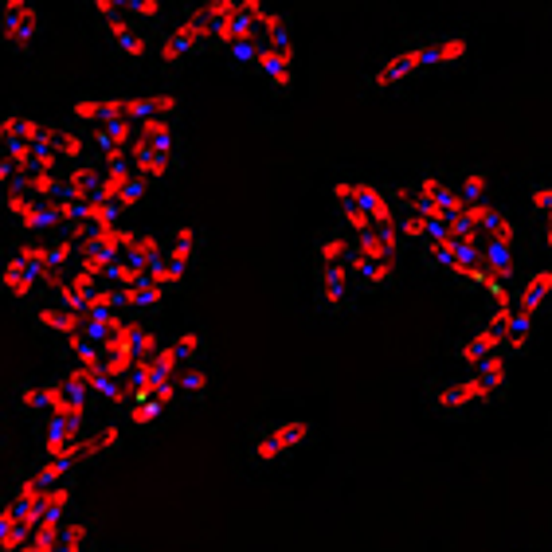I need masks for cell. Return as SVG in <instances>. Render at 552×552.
<instances>
[{
  "label": "cell",
  "instance_id": "obj_11",
  "mask_svg": "<svg viewBox=\"0 0 552 552\" xmlns=\"http://www.w3.org/2000/svg\"><path fill=\"white\" fill-rule=\"evenodd\" d=\"M349 267H322V302L325 310H341L345 298H349Z\"/></svg>",
  "mask_w": 552,
  "mask_h": 552
},
{
  "label": "cell",
  "instance_id": "obj_31",
  "mask_svg": "<svg viewBox=\"0 0 552 552\" xmlns=\"http://www.w3.org/2000/svg\"><path fill=\"white\" fill-rule=\"evenodd\" d=\"M228 51H231V59H239V63H247V67H259V51H263V47L255 44V40H235Z\"/></svg>",
  "mask_w": 552,
  "mask_h": 552
},
{
  "label": "cell",
  "instance_id": "obj_21",
  "mask_svg": "<svg viewBox=\"0 0 552 552\" xmlns=\"http://www.w3.org/2000/svg\"><path fill=\"white\" fill-rule=\"evenodd\" d=\"M55 153H59V161H71V165H79V157H83V149H87V141L79 138V134H63L59 130V138L51 145Z\"/></svg>",
  "mask_w": 552,
  "mask_h": 552
},
{
  "label": "cell",
  "instance_id": "obj_24",
  "mask_svg": "<svg viewBox=\"0 0 552 552\" xmlns=\"http://www.w3.org/2000/svg\"><path fill=\"white\" fill-rule=\"evenodd\" d=\"M67 502H71V486H51V490H44V517H63V509H67Z\"/></svg>",
  "mask_w": 552,
  "mask_h": 552
},
{
  "label": "cell",
  "instance_id": "obj_30",
  "mask_svg": "<svg viewBox=\"0 0 552 552\" xmlns=\"http://www.w3.org/2000/svg\"><path fill=\"white\" fill-rule=\"evenodd\" d=\"M466 59V40L459 36H451V40H439V67H447V63H459Z\"/></svg>",
  "mask_w": 552,
  "mask_h": 552
},
{
  "label": "cell",
  "instance_id": "obj_17",
  "mask_svg": "<svg viewBox=\"0 0 552 552\" xmlns=\"http://www.w3.org/2000/svg\"><path fill=\"white\" fill-rule=\"evenodd\" d=\"M59 537H63V517H44V525L32 533L28 552H59Z\"/></svg>",
  "mask_w": 552,
  "mask_h": 552
},
{
  "label": "cell",
  "instance_id": "obj_32",
  "mask_svg": "<svg viewBox=\"0 0 552 552\" xmlns=\"http://www.w3.org/2000/svg\"><path fill=\"white\" fill-rule=\"evenodd\" d=\"M145 177H138V173H134V177H130V184H126V188H122V196H118V208H122V212H126V208H134V204H138L141 196H145Z\"/></svg>",
  "mask_w": 552,
  "mask_h": 552
},
{
  "label": "cell",
  "instance_id": "obj_6",
  "mask_svg": "<svg viewBox=\"0 0 552 552\" xmlns=\"http://www.w3.org/2000/svg\"><path fill=\"white\" fill-rule=\"evenodd\" d=\"M0 286L8 290V294H16V298H28L36 286H40V267H32L28 259H8L4 267H0Z\"/></svg>",
  "mask_w": 552,
  "mask_h": 552
},
{
  "label": "cell",
  "instance_id": "obj_15",
  "mask_svg": "<svg viewBox=\"0 0 552 552\" xmlns=\"http://www.w3.org/2000/svg\"><path fill=\"white\" fill-rule=\"evenodd\" d=\"M466 216H470V224L482 231V239H490L494 231L506 224V216L490 204V200H482V204H466Z\"/></svg>",
  "mask_w": 552,
  "mask_h": 552
},
{
  "label": "cell",
  "instance_id": "obj_3",
  "mask_svg": "<svg viewBox=\"0 0 552 552\" xmlns=\"http://www.w3.org/2000/svg\"><path fill=\"white\" fill-rule=\"evenodd\" d=\"M490 396H494V392H490L478 376H466V380H455V384L435 388V408H443V412H462V408L482 404V400H490Z\"/></svg>",
  "mask_w": 552,
  "mask_h": 552
},
{
  "label": "cell",
  "instance_id": "obj_2",
  "mask_svg": "<svg viewBox=\"0 0 552 552\" xmlns=\"http://www.w3.org/2000/svg\"><path fill=\"white\" fill-rule=\"evenodd\" d=\"M0 28H4V40L12 47H28L36 28H40V16L32 8V0H0Z\"/></svg>",
  "mask_w": 552,
  "mask_h": 552
},
{
  "label": "cell",
  "instance_id": "obj_10",
  "mask_svg": "<svg viewBox=\"0 0 552 552\" xmlns=\"http://www.w3.org/2000/svg\"><path fill=\"white\" fill-rule=\"evenodd\" d=\"M415 71H419V63H415V51H400V55H392L376 75H372V87L376 91H388V87H396V83H404V79H412Z\"/></svg>",
  "mask_w": 552,
  "mask_h": 552
},
{
  "label": "cell",
  "instance_id": "obj_13",
  "mask_svg": "<svg viewBox=\"0 0 552 552\" xmlns=\"http://www.w3.org/2000/svg\"><path fill=\"white\" fill-rule=\"evenodd\" d=\"M474 376H478V380H482V384H486V388H490V392H494V396H498V392H502V388H506V376H509V357H506V353H494V357H486V361H482V365L474 368Z\"/></svg>",
  "mask_w": 552,
  "mask_h": 552
},
{
  "label": "cell",
  "instance_id": "obj_14",
  "mask_svg": "<svg viewBox=\"0 0 552 552\" xmlns=\"http://www.w3.org/2000/svg\"><path fill=\"white\" fill-rule=\"evenodd\" d=\"M40 325L63 333V337H75V333L83 329V314H71V310H63V306H44V310H40Z\"/></svg>",
  "mask_w": 552,
  "mask_h": 552
},
{
  "label": "cell",
  "instance_id": "obj_29",
  "mask_svg": "<svg viewBox=\"0 0 552 552\" xmlns=\"http://www.w3.org/2000/svg\"><path fill=\"white\" fill-rule=\"evenodd\" d=\"M462 200H466V204H482V200H486V177H482V173H466V181H462Z\"/></svg>",
  "mask_w": 552,
  "mask_h": 552
},
{
  "label": "cell",
  "instance_id": "obj_19",
  "mask_svg": "<svg viewBox=\"0 0 552 552\" xmlns=\"http://www.w3.org/2000/svg\"><path fill=\"white\" fill-rule=\"evenodd\" d=\"M192 251H196V231H192V228H181L177 235H173V243L165 247V259H169V263H177V267H188Z\"/></svg>",
  "mask_w": 552,
  "mask_h": 552
},
{
  "label": "cell",
  "instance_id": "obj_34",
  "mask_svg": "<svg viewBox=\"0 0 552 552\" xmlns=\"http://www.w3.org/2000/svg\"><path fill=\"white\" fill-rule=\"evenodd\" d=\"M173 345H177V353H181L184 365H188V361H196V353L204 349V337H200V333H181Z\"/></svg>",
  "mask_w": 552,
  "mask_h": 552
},
{
  "label": "cell",
  "instance_id": "obj_38",
  "mask_svg": "<svg viewBox=\"0 0 552 552\" xmlns=\"http://www.w3.org/2000/svg\"><path fill=\"white\" fill-rule=\"evenodd\" d=\"M423 228H427V220H423V216H415V212H408V216H404V224H400V231H404V235H412V239H423Z\"/></svg>",
  "mask_w": 552,
  "mask_h": 552
},
{
  "label": "cell",
  "instance_id": "obj_36",
  "mask_svg": "<svg viewBox=\"0 0 552 552\" xmlns=\"http://www.w3.org/2000/svg\"><path fill=\"white\" fill-rule=\"evenodd\" d=\"M533 208H537L545 220H552V184H537V188H533Z\"/></svg>",
  "mask_w": 552,
  "mask_h": 552
},
{
  "label": "cell",
  "instance_id": "obj_33",
  "mask_svg": "<svg viewBox=\"0 0 552 552\" xmlns=\"http://www.w3.org/2000/svg\"><path fill=\"white\" fill-rule=\"evenodd\" d=\"M40 502H44V486H40V478H28L16 490V506H40Z\"/></svg>",
  "mask_w": 552,
  "mask_h": 552
},
{
  "label": "cell",
  "instance_id": "obj_40",
  "mask_svg": "<svg viewBox=\"0 0 552 552\" xmlns=\"http://www.w3.org/2000/svg\"><path fill=\"white\" fill-rule=\"evenodd\" d=\"M545 243H549V251H552V220H545Z\"/></svg>",
  "mask_w": 552,
  "mask_h": 552
},
{
  "label": "cell",
  "instance_id": "obj_35",
  "mask_svg": "<svg viewBox=\"0 0 552 552\" xmlns=\"http://www.w3.org/2000/svg\"><path fill=\"white\" fill-rule=\"evenodd\" d=\"M184 55H188L184 40L177 36V32H169V36L161 40V59H165V63H177V59H184Z\"/></svg>",
  "mask_w": 552,
  "mask_h": 552
},
{
  "label": "cell",
  "instance_id": "obj_22",
  "mask_svg": "<svg viewBox=\"0 0 552 552\" xmlns=\"http://www.w3.org/2000/svg\"><path fill=\"white\" fill-rule=\"evenodd\" d=\"M138 368V357H130V353H110V357H102V376H110V380H122V376H130Z\"/></svg>",
  "mask_w": 552,
  "mask_h": 552
},
{
  "label": "cell",
  "instance_id": "obj_23",
  "mask_svg": "<svg viewBox=\"0 0 552 552\" xmlns=\"http://www.w3.org/2000/svg\"><path fill=\"white\" fill-rule=\"evenodd\" d=\"M157 302H161V286H153L149 278L126 290V306H138L141 310V306H157Z\"/></svg>",
  "mask_w": 552,
  "mask_h": 552
},
{
  "label": "cell",
  "instance_id": "obj_28",
  "mask_svg": "<svg viewBox=\"0 0 552 552\" xmlns=\"http://www.w3.org/2000/svg\"><path fill=\"white\" fill-rule=\"evenodd\" d=\"M83 545H87V525H63L59 552H83Z\"/></svg>",
  "mask_w": 552,
  "mask_h": 552
},
{
  "label": "cell",
  "instance_id": "obj_1",
  "mask_svg": "<svg viewBox=\"0 0 552 552\" xmlns=\"http://www.w3.org/2000/svg\"><path fill=\"white\" fill-rule=\"evenodd\" d=\"M310 439V423L306 419H290V423H275L259 443H255V459L259 462H278L282 455H290V451H298L302 443Z\"/></svg>",
  "mask_w": 552,
  "mask_h": 552
},
{
  "label": "cell",
  "instance_id": "obj_26",
  "mask_svg": "<svg viewBox=\"0 0 552 552\" xmlns=\"http://www.w3.org/2000/svg\"><path fill=\"white\" fill-rule=\"evenodd\" d=\"M32 545V533L24 525H12L8 533H0V552H28Z\"/></svg>",
  "mask_w": 552,
  "mask_h": 552
},
{
  "label": "cell",
  "instance_id": "obj_25",
  "mask_svg": "<svg viewBox=\"0 0 552 552\" xmlns=\"http://www.w3.org/2000/svg\"><path fill=\"white\" fill-rule=\"evenodd\" d=\"M67 470H71V462L67 459H47L44 466H40V474H36V478H40V486H44V490H51V486H59V482L67 478Z\"/></svg>",
  "mask_w": 552,
  "mask_h": 552
},
{
  "label": "cell",
  "instance_id": "obj_12",
  "mask_svg": "<svg viewBox=\"0 0 552 552\" xmlns=\"http://www.w3.org/2000/svg\"><path fill=\"white\" fill-rule=\"evenodd\" d=\"M482 251H486V271L506 282V278L513 275V263H517L513 247H509V243H498V239H486V243H482Z\"/></svg>",
  "mask_w": 552,
  "mask_h": 552
},
{
  "label": "cell",
  "instance_id": "obj_16",
  "mask_svg": "<svg viewBox=\"0 0 552 552\" xmlns=\"http://www.w3.org/2000/svg\"><path fill=\"white\" fill-rule=\"evenodd\" d=\"M349 255H353V243L341 239V235H325L318 243V263L322 267H341V263H349Z\"/></svg>",
  "mask_w": 552,
  "mask_h": 552
},
{
  "label": "cell",
  "instance_id": "obj_5",
  "mask_svg": "<svg viewBox=\"0 0 552 552\" xmlns=\"http://www.w3.org/2000/svg\"><path fill=\"white\" fill-rule=\"evenodd\" d=\"M502 345H506V333L502 329H494V325H482L466 345L459 349V361L470 368H478L486 357H494V353H502Z\"/></svg>",
  "mask_w": 552,
  "mask_h": 552
},
{
  "label": "cell",
  "instance_id": "obj_9",
  "mask_svg": "<svg viewBox=\"0 0 552 552\" xmlns=\"http://www.w3.org/2000/svg\"><path fill=\"white\" fill-rule=\"evenodd\" d=\"M259 71L271 79V87L286 91V87H290V75H294V47H282V51L263 47V51H259Z\"/></svg>",
  "mask_w": 552,
  "mask_h": 552
},
{
  "label": "cell",
  "instance_id": "obj_8",
  "mask_svg": "<svg viewBox=\"0 0 552 552\" xmlns=\"http://www.w3.org/2000/svg\"><path fill=\"white\" fill-rule=\"evenodd\" d=\"M549 294H552V267H541L537 275H529V282L517 290V310L529 314V318H537V310L549 302Z\"/></svg>",
  "mask_w": 552,
  "mask_h": 552
},
{
  "label": "cell",
  "instance_id": "obj_18",
  "mask_svg": "<svg viewBox=\"0 0 552 552\" xmlns=\"http://www.w3.org/2000/svg\"><path fill=\"white\" fill-rule=\"evenodd\" d=\"M365 259H372V263H396V251L376 235V231H365V235H357V243H353Z\"/></svg>",
  "mask_w": 552,
  "mask_h": 552
},
{
  "label": "cell",
  "instance_id": "obj_20",
  "mask_svg": "<svg viewBox=\"0 0 552 552\" xmlns=\"http://www.w3.org/2000/svg\"><path fill=\"white\" fill-rule=\"evenodd\" d=\"M67 345H71V353L79 357V365L87 368H102V349L98 345H91L83 333H75V337H67Z\"/></svg>",
  "mask_w": 552,
  "mask_h": 552
},
{
  "label": "cell",
  "instance_id": "obj_37",
  "mask_svg": "<svg viewBox=\"0 0 552 552\" xmlns=\"http://www.w3.org/2000/svg\"><path fill=\"white\" fill-rule=\"evenodd\" d=\"M181 384L188 388V392H204V388H208V376H204V368H188Z\"/></svg>",
  "mask_w": 552,
  "mask_h": 552
},
{
  "label": "cell",
  "instance_id": "obj_7",
  "mask_svg": "<svg viewBox=\"0 0 552 552\" xmlns=\"http://www.w3.org/2000/svg\"><path fill=\"white\" fill-rule=\"evenodd\" d=\"M106 32H110L114 44L122 47L126 55H134V59H141V55L149 51V36H145V28H141L138 20H126V16L106 20Z\"/></svg>",
  "mask_w": 552,
  "mask_h": 552
},
{
  "label": "cell",
  "instance_id": "obj_4",
  "mask_svg": "<svg viewBox=\"0 0 552 552\" xmlns=\"http://www.w3.org/2000/svg\"><path fill=\"white\" fill-rule=\"evenodd\" d=\"M349 196L365 208L368 216H372V228L376 231H392V228H400L396 224V212H392V200L376 188V184H368V181H353L349 184Z\"/></svg>",
  "mask_w": 552,
  "mask_h": 552
},
{
  "label": "cell",
  "instance_id": "obj_39",
  "mask_svg": "<svg viewBox=\"0 0 552 552\" xmlns=\"http://www.w3.org/2000/svg\"><path fill=\"white\" fill-rule=\"evenodd\" d=\"M118 439H122V431H118V427H114V423H110V427H102V431H98V447H102V451H110V447H118Z\"/></svg>",
  "mask_w": 552,
  "mask_h": 552
},
{
  "label": "cell",
  "instance_id": "obj_27",
  "mask_svg": "<svg viewBox=\"0 0 552 552\" xmlns=\"http://www.w3.org/2000/svg\"><path fill=\"white\" fill-rule=\"evenodd\" d=\"M153 365H157V372H161V376H177V372L184 368V357L177 353V345H165V349L153 357Z\"/></svg>",
  "mask_w": 552,
  "mask_h": 552
}]
</instances>
